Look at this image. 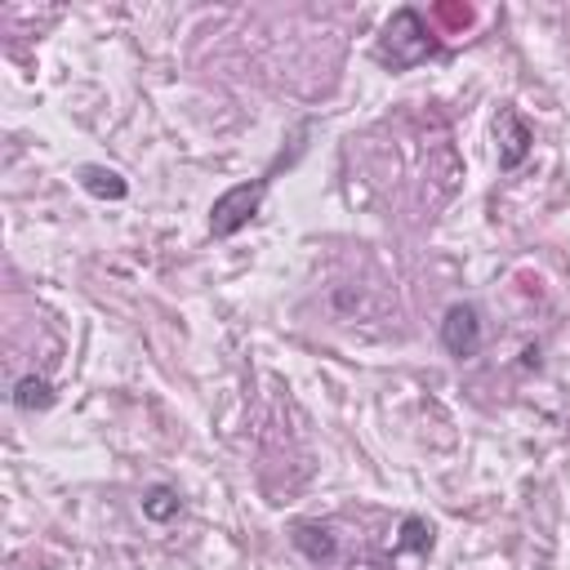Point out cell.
Returning <instances> with one entry per match:
<instances>
[{
    "label": "cell",
    "instance_id": "obj_4",
    "mask_svg": "<svg viewBox=\"0 0 570 570\" xmlns=\"http://www.w3.org/2000/svg\"><path fill=\"white\" fill-rule=\"evenodd\" d=\"M530 142H534L530 125L517 111H503L499 116V169H517L530 156Z\"/></svg>",
    "mask_w": 570,
    "mask_h": 570
},
{
    "label": "cell",
    "instance_id": "obj_1",
    "mask_svg": "<svg viewBox=\"0 0 570 570\" xmlns=\"http://www.w3.org/2000/svg\"><path fill=\"white\" fill-rule=\"evenodd\" d=\"M428 53H436V40L428 36L419 9H410V4L396 9V13L383 22V36H379V45H374V58H379L383 67H392V71H405V67L423 62Z\"/></svg>",
    "mask_w": 570,
    "mask_h": 570
},
{
    "label": "cell",
    "instance_id": "obj_5",
    "mask_svg": "<svg viewBox=\"0 0 570 570\" xmlns=\"http://www.w3.org/2000/svg\"><path fill=\"white\" fill-rule=\"evenodd\" d=\"M289 539H294V548H298L307 561H330V557L338 552V543H334L330 525H316V521H298Z\"/></svg>",
    "mask_w": 570,
    "mask_h": 570
},
{
    "label": "cell",
    "instance_id": "obj_6",
    "mask_svg": "<svg viewBox=\"0 0 570 570\" xmlns=\"http://www.w3.org/2000/svg\"><path fill=\"white\" fill-rule=\"evenodd\" d=\"M13 405H18L22 414L49 410V405H53V383H49V379H40V374H22V379L13 383Z\"/></svg>",
    "mask_w": 570,
    "mask_h": 570
},
{
    "label": "cell",
    "instance_id": "obj_8",
    "mask_svg": "<svg viewBox=\"0 0 570 570\" xmlns=\"http://www.w3.org/2000/svg\"><path fill=\"white\" fill-rule=\"evenodd\" d=\"M178 494L169 490V485H151L147 494H142V517L147 521H169V517H178Z\"/></svg>",
    "mask_w": 570,
    "mask_h": 570
},
{
    "label": "cell",
    "instance_id": "obj_7",
    "mask_svg": "<svg viewBox=\"0 0 570 570\" xmlns=\"http://www.w3.org/2000/svg\"><path fill=\"white\" fill-rule=\"evenodd\" d=\"M80 187H85L89 196H98V200H120V196L129 191V183H125L116 169H102V165H85V169H80Z\"/></svg>",
    "mask_w": 570,
    "mask_h": 570
},
{
    "label": "cell",
    "instance_id": "obj_2",
    "mask_svg": "<svg viewBox=\"0 0 570 570\" xmlns=\"http://www.w3.org/2000/svg\"><path fill=\"white\" fill-rule=\"evenodd\" d=\"M263 191H267V178H254V183H236L227 187L214 205H209V232L223 240V236H236L263 205Z\"/></svg>",
    "mask_w": 570,
    "mask_h": 570
},
{
    "label": "cell",
    "instance_id": "obj_9",
    "mask_svg": "<svg viewBox=\"0 0 570 570\" xmlns=\"http://www.w3.org/2000/svg\"><path fill=\"white\" fill-rule=\"evenodd\" d=\"M396 548H405V552H432V525L423 517H405Z\"/></svg>",
    "mask_w": 570,
    "mask_h": 570
},
{
    "label": "cell",
    "instance_id": "obj_3",
    "mask_svg": "<svg viewBox=\"0 0 570 570\" xmlns=\"http://www.w3.org/2000/svg\"><path fill=\"white\" fill-rule=\"evenodd\" d=\"M441 343L450 356H476L481 347V312L472 303H454L441 316Z\"/></svg>",
    "mask_w": 570,
    "mask_h": 570
}]
</instances>
